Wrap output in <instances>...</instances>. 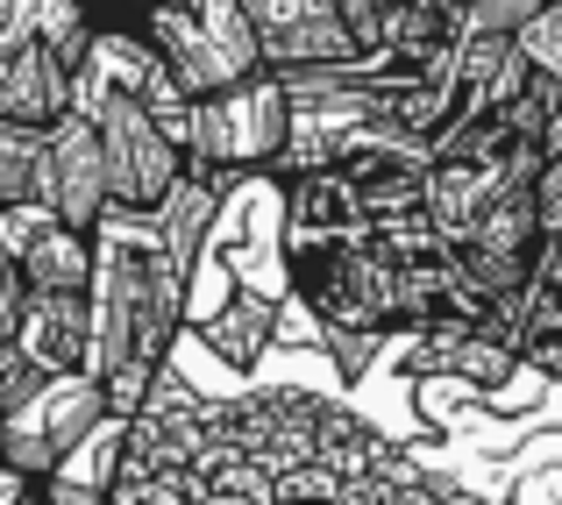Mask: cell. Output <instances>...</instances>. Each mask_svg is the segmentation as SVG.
<instances>
[{
    "mask_svg": "<svg viewBox=\"0 0 562 505\" xmlns=\"http://www.w3.org/2000/svg\"><path fill=\"white\" fill-rule=\"evenodd\" d=\"M186 292L192 278L165 257L157 214H122L100 221V278H93V370L108 384L114 420L150 399L165 378L171 341L186 335Z\"/></svg>",
    "mask_w": 562,
    "mask_h": 505,
    "instance_id": "1",
    "label": "cell"
},
{
    "mask_svg": "<svg viewBox=\"0 0 562 505\" xmlns=\"http://www.w3.org/2000/svg\"><path fill=\"white\" fill-rule=\"evenodd\" d=\"M398 271L406 257L378 243V221L363 228H285V278L292 300L321 321V335H384L392 341V306H398Z\"/></svg>",
    "mask_w": 562,
    "mask_h": 505,
    "instance_id": "2",
    "label": "cell"
},
{
    "mask_svg": "<svg viewBox=\"0 0 562 505\" xmlns=\"http://www.w3.org/2000/svg\"><path fill=\"white\" fill-rule=\"evenodd\" d=\"M292 128H300V100H292V79L278 65L249 71V79L221 86V93L186 100V165L214 186H243V178H271L278 157H285Z\"/></svg>",
    "mask_w": 562,
    "mask_h": 505,
    "instance_id": "3",
    "label": "cell"
},
{
    "mask_svg": "<svg viewBox=\"0 0 562 505\" xmlns=\"http://www.w3.org/2000/svg\"><path fill=\"white\" fill-rule=\"evenodd\" d=\"M143 29H150V43L165 50V71L186 100L221 93V86H235V79L271 65L249 0H157Z\"/></svg>",
    "mask_w": 562,
    "mask_h": 505,
    "instance_id": "4",
    "label": "cell"
},
{
    "mask_svg": "<svg viewBox=\"0 0 562 505\" xmlns=\"http://www.w3.org/2000/svg\"><path fill=\"white\" fill-rule=\"evenodd\" d=\"M86 108H93L100 136H108V171H114V206L122 214H165L171 192L186 186V136L165 122V108L128 86L86 79Z\"/></svg>",
    "mask_w": 562,
    "mask_h": 505,
    "instance_id": "5",
    "label": "cell"
},
{
    "mask_svg": "<svg viewBox=\"0 0 562 505\" xmlns=\"http://www.w3.org/2000/svg\"><path fill=\"white\" fill-rule=\"evenodd\" d=\"M206 441H214V399H200L179 370L165 363V378L150 384L128 420H114V470H108V505H136L150 478L171 470H200Z\"/></svg>",
    "mask_w": 562,
    "mask_h": 505,
    "instance_id": "6",
    "label": "cell"
},
{
    "mask_svg": "<svg viewBox=\"0 0 562 505\" xmlns=\"http://www.w3.org/2000/svg\"><path fill=\"white\" fill-rule=\"evenodd\" d=\"M36 200L71 228H100L114 214V171H108V136H100L93 108H71L65 122L43 128V171H36Z\"/></svg>",
    "mask_w": 562,
    "mask_h": 505,
    "instance_id": "7",
    "label": "cell"
},
{
    "mask_svg": "<svg viewBox=\"0 0 562 505\" xmlns=\"http://www.w3.org/2000/svg\"><path fill=\"white\" fill-rule=\"evenodd\" d=\"M406 341V370L413 378H463L470 392H506L513 378H520V341H513L498 321H435V328L420 335H398Z\"/></svg>",
    "mask_w": 562,
    "mask_h": 505,
    "instance_id": "8",
    "label": "cell"
},
{
    "mask_svg": "<svg viewBox=\"0 0 562 505\" xmlns=\"http://www.w3.org/2000/svg\"><path fill=\"white\" fill-rule=\"evenodd\" d=\"M257 14V36H263V57L278 71H300V65H349L363 57L357 29L335 0H249Z\"/></svg>",
    "mask_w": 562,
    "mask_h": 505,
    "instance_id": "9",
    "label": "cell"
},
{
    "mask_svg": "<svg viewBox=\"0 0 562 505\" xmlns=\"http://www.w3.org/2000/svg\"><path fill=\"white\" fill-rule=\"evenodd\" d=\"M14 349L43 370H93V292H29Z\"/></svg>",
    "mask_w": 562,
    "mask_h": 505,
    "instance_id": "10",
    "label": "cell"
},
{
    "mask_svg": "<svg viewBox=\"0 0 562 505\" xmlns=\"http://www.w3.org/2000/svg\"><path fill=\"white\" fill-rule=\"evenodd\" d=\"M86 79L71 65H57L43 43H22V50L8 57V71H0V114L8 122H29V128H50L65 122L71 108H79Z\"/></svg>",
    "mask_w": 562,
    "mask_h": 505,
    "instance_id": "11",
    "label": "cell"
},
{
    "mask_svg": "<svg viewBox=\"0 0 562 505\" xmlns=\"http://www.w3.org/2000/svg\"><path fill=\"white\" fill-rule=\"evenodd\" d=\"M506 192H520V178L506 165H477V157H435V171H427V214L441 221V235L449 243H463L470 228H477L484 214H492Z\"/></svg>",
    "mask_w": 562,
    "mask_h": 505,
    "instance_id": "12",
    "label": "cell"
},
{
    "mask_svg": "<svg viewBox=\"0 0 562 505\" xmlns=\"http://www.w3.org/2000/svg\"><path fill=\"white\" fill-rule=\"evenodd\" d=\"M22 278H29V292H93V278H100V228L50 221V228L22 249Z\"/></svg>",
    "mask_w": 562,
    "mask_h": 505,
    "instance_id": "13",
    "label": "cell"
},
{
    "mask_svg": "<svg viewBox=\"0 0 562 505\" xmlns=\"http://www.w3.org/2000/svg\"><path fill=\"white\" fill-rule=\"evenodd\" d=\"M192 335H200L206 349L221 356V363L249 370L263 349H271V335H278V300H271V292H249V285H235L228 300H221V314L192 321Z\"/></svg>",
    "mask_w": 562,
    "mask_h": 505,
    "instance_id": "14",
    "label": "cell"
},
{
    "mask_svg": "<svg viewBox=\"0 0 562 505\" xmlns=\"http://www.w3.org/2000/svg\"><path fill=\"white\" fill-rule=\"evenodd\" d=\"M371 221V206H363V192L349 186L342 171H300V178H285V228H321V235H335V228H363Z\"/></svg>",
    "mask_w": 562,
    "mask_h": 505,
    "instance_id": "15",
    "label": "cell"
},
{
    "mask_svg": "<svg viewBox=\"0 0 562 505\" xmlns=\"http://www.w3.org/2000/svg\"><path fill=\"white\" fill-rule=\"evenodd\" d=\"M36 43L57 57V65H71L86 79V65H93V43H100V22L86 0H43L36 14Z\"/></svg>",
    "mask_w": 562,
    "mask_h": 505,
    "instance_id": "16",
    "label": "cell"
},
{
    "mask_svg": "<svg viewBox=\"0 0 562 505\" xmlns=\"http://www.w3.org/2000/svg\"><path fill=\"white\" fill-rule=\"evenodd\" d=\"M36 171H43V128L0 114V206L36 200Z\"/></svg>",
    "mask_w": 562,
    "mask_h": 505,
    "instance_id": "17",
    "label": "cell"
},
{
    "mask_svg": "<svg viewBox=\"0 0 562 505\" xmlns=\"http://www.w3.org/2000/svg\"><path fill=\"white\" fill-rule=\"evenodd\" d=\"M541 8H549V0H463L456 36H513V43H520V29L535 22Z\"/></svg>",
    "mask_w": 562,
    "mask_h": 505,
    "instance_id": "18",
    "label": "cell"
},
{
    "mask_svg": "<svg viewBox=\"0 0 562 505\" xmlns=\"http://www.w3.org/2000/svg\"><path fill=\"white\" fill-rule=\"evenodd\" d=\"M22 321H29V278H22V263L0 249V363H8L14 341H22Z\"/></svg>",
    "mask_w": 562,
    "mask_h": 505,
    "instance_id": "19",
    "label": "cell"
},
{
    "mask_svg": "<svg viewBox=\"0 0 562 505\" xmlns=\"http://www.w3.org/2000/svg\"><path fill=\"white\" fill-rule=\"evenodd\" d=\"M520 50L535 57L541 71H555V79H562V0H549V8L520 29Z\"/></svg>",
    "mask_w": 562,
    "mask_h": 505,
    "instance_id": "20",
    "label": "cell"
},
{
    "mask_svg": "<svg viewBox=\"0 0 562 505\" xmlns=\"http://www.w3.org/2000/svg\"><path fill=\"white\" fill-rule=\"evenodd\" d=\"M36 14H43V0H0V71H8V57L22 43H36Z\"/></svg>",
    "mask_w": 562,
    "mask_h": 505,
    "instance_id": "21",
    "label": "cell"
},
{
    "mask_svg": "<svg viewBox=\"0 0 562 505\" xmlns=\"http://www.w3.org/2000/svg\"><path fill=\"white\" fill-rule=\"evenodd\" d=\"M535 206H541V228L549 235H562V150L541 165V178H535Z\"/></svg>",
    "mask_w": 562,
    "mask_h": 505,
    "instance_id": "22",
    "label": "cell"
},
{
    "mask_svg": "<svg viewBox=\"0 0 562 505\" xmlns=\"http://www.w3.org/2000/svg\"><path fill=\"white\" fill-rule=\"evenodd\" d=\"M86 8H93V22H100V29H143L157 0H86Z\"/></svg>",
    "mask_w": 562,
    "mask_h": 505,
    "instance_id": "23",
    "label": "cell"
},
{
    "mask_svg": "<svg viewBox=\"0 0 562 505\" xmlns=\"http://www.w3.org/2000/svg\"><path fill=\"white\" fill-rule=\"evenodd\" d=\"M0 427H8V420H0Z\"/></svg>",
    "mask_w": 562,
    "mask_h": 505,
    "instance_id": "24",
    "label": "cell"
}]
</instances>
